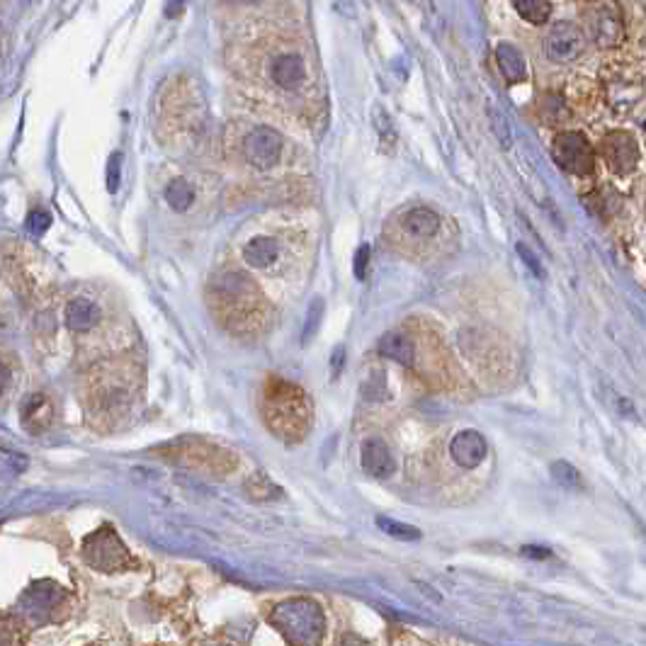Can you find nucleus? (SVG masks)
<instances>
[{"label":"nucleus","mask_w":646,"mask_h":646,"mask_svg":"<svg viewBox=\"0 0 646 646\" xmlns=\"http://www.w3.org/2000/svg\"><path fill=\"white\" fill-rule=\"evenodd\" d=\"M272 627L280 632L282 637L299 646H314L323 639L326 632V617L323 610L309 598H292L285 600L268 617Z\"/></svg>","instance_id":"1"},{"label":"nucleus","mask_w":646,"mask_h":646,"mask_svg":"<svg viewBox=\"0 0 646 646\" xmlns=\"http://www.w3.org/2000/svg\"><path fill=\"white\" fill-rule=\"evenodd\" d=\"M83 557L90 566L105 571V574H115V571L134 566V559L129 557L127 547L122 544V540L112 532L110 527H102L95 535L85 537Z\"/></svg>","instance_id":"2"},{"label":"nucleus","mask_w":646,"mask_h":646,"mask_svg":"<svg viewBox=\"0 0 646 646\" xmlns=\"http://www.w3.org/2000/svg\"><path fill=\"white\" fill-rule=\"evenodd\" d=\"M583 51H586V34L576 22L569 20L554 22L544 37V54L554 64H571L581 59Z\"/></svg>","instance_id":"3"},{"label":"nucleus","mask_w":646,"mask_h":646,"mask_svg":"<svg viewBox=\"0 0 646 646\" xmlns=\"http://www.w3.org/2000/svg\"><path fill=\"white\" fill-rule=\"evenodd\" d=\"M588 25L593 32L595 42L600 47H615L625 34V22H622L620 8L612 0H600L593 8L588 10Z\"/></svg>","instance_id":"4"},{"label":"nucleus","mask_w":646,"mask_h":646,"mask_svg":"<svg viewBox=\"0 0 646 646\" xmlns=\"http://www.w3.org/2000/svg\"><path fill=\"white\" fill-rule=\"evenodd\" d=\"M243 156L255 168H272L282 156V136L270 127H258L243 141Z\"/></svg>","instance_id":"5"},{"label":"nucleus","mask_w":646,"mask_h":646,"mask_svg":"<svg viewBox=\"0 0 646 646\" xmlns=\"http://www.w3.org/2000/svg\"><path fill=\"white\" fill-rule=\"evenodd\" d=\"M554 156H557L561 168L576 173V175H586L593 168V151L588 146L586 136L576 134V132L561 134L554 141Z\"/></svg>","instance_id":"6"},{"label":"nucleus","mask_w":646,"mask_h":646,"mask_svg":"<svg viewBox=\"0 0 646 646\" xmlns=\"http://www.w3.org/2000/svg\"><path fill=\"white\" fill-rule=\"evenodd\" d=\"M450 455L459 467L476 469L486 459V440L476 430H462L452 440Z\"/></svg>","instance_id":"7"},{"label":"nucleus","mask_w":646,"mask_h":646,"mask_svg":"<svg viewBox=\"0 0 646 646\" xmlns=\"http://www.w3.org/2000/svg\"><path fill=\"white\" fill-rule=\"evenodd\" d=\"M59 586H54L51 581H42V583H34L25 595H22V600H20V608L22 612H27L30 617H37V620H42V612H49L56 600H59Z\"/></svg>","instance_id":"8"},{"label":"nucleus","mask_w":646,"mask_h":646,"mask_svg":"<svg viewBox=\"0 0 646 646\" xmlns=\"http://www.w3.org/2000/svg\"><path fill=\"white\" fill-rule=\"evenodd\" d=\"M362 467H365L367 474L377 476V479H387V476L394 474L396 462L391 457L389 447L382 440L372 438V440H367L362 445Z\"/></svg>","instance_id":"9"},{"label":"nucleus","mask_w":646,"mask_h":646,"mask_svg":"<svg viewBox=\"0 0 646 646\" xmlns=\"http://www.w3.org/2000/svg\"><path fill=\"white\" fill-rule=\"evenodd\" d=\"M272 81L285 88V90H294L297 85L304 83L306 78V66L304 61L294 56V54H285V56H277L272 61Z\"/></svg>","instance_id":"10"},{"label":"nucleus","mask_w":646,"mask_h":646,"mask_svg":"<svg viewBox=\"0 0 646 646\" xmlns=\"http://www.w3.org/2000/svg\"><path fill=\"white\" fill-rule=\"evenodd\" d=\"M603 151L617 170H629L637 161V146L629 139V134H612L603 141Z\"/></svg>","instance_id":"11"},{"label":"nucleus","mask_w":646,"mask_h":646,"mask_svg":"<svg viewBox=\"0 0 646 646\" xmlns=\"http://www.w3.org/2000/svg\"><path fill=\"white\" fill-rule=\"evenodd\" d=\"M438 229H440V217L428 207H416L404 217V231L408 236L430 238L438 234Z\"/></svg>","instance_id":"12"},{"label":"nucleus","mask_w":646,"mask_h":646,"mask_svg":"<svg viewBox=\"0 0 646 646\" xmlns=\"http://www.w3.org/2000/svg\"><path fill=\"white\" fill-rule=\"evenodd\" d=\"M51 423V404L44 394H30L22 401V425L30 430H42Z\"/></svg>","instance_id":"13"},{"label":"nucleus","mask_w":646,"mask_h":646,"mask_svg":"<svg viewBox=\"0 0 646 646\" xmlns=\"http://www.w3.org/2000/svg\"><path fill=\"white\" fill-rule=\"evenodd\" d=\"M98 316H100V311H98V306L90 299H73L66 306V326L76 333L90 331L95 321H98Z\"/></svg>","instance_id":"14"},{"label":"nucleus","mask_w":646,"mask_h":646,"mask_svg":"<svg viewBox=\"0 0 646 646\" xmlns=\"http://www.w3.org/2000/svg\"><path fill=\"white\" fill-rule=\"evenodd\" d=\"M496 59H498V66H501L503 76H506L508 83H520V81H525L527 76L525 59H523V54H520L513 44H501V47L496 49Z\"/></svg>","instance_id":"15"},{"label":"nucleus","mask_w":646,"mask_h":646,"mask_svg":"<svg viewBox=\"0 0 646 646\" xmlns=\"http://www.w3.org/2000/svg\"><path fill=\"white\" fill-rule=\"evenodd\" d=\"M379 353L391 357V360L399 362V365H413V355H416L413 343H411L406 336H401V333H387V336H382V340H379Z\"/></svg>","instance_id":"16"},{"label":"nucleus","mask_w":646,"mask_h":646,"mask_svg":"<svg viewBox=\"0 0 646 646\" xmlns=\"http://www.w3.org/2000/svg\"><path fill=\"white\" fill-rule=\"evenodd\" d=\"M277 253H280V246H277V241H272V238H253V241L243 248V258H246L253 268H268V265L277 258Z\"/></svg>","instance_id":"17"},{"label":"nucleus","mask_w":646,"mask_h":646,"mask_svg":"<svg viewBox=\"0 0 646 646\" xmlns=\"http://www.w3.org/2000/svg\"><path fill=\"white\" fill-rule=\"evenodd\" d=\"M515 3V10L520 15L525 17L527 22L532 25H542L549 20V13H552V3L549 0H513Z\"/></svg>","instance_id":"18"},{"label":"nucleus","mask_w":646,"mask_h":646,"mask_svg":"<svg viewBox=\"0 0 646 646\" xmlns=\"http://www.w3.org/2000/svg\"><path fill=\"white\" fill-rule=\"evenodd\" d=\"M166 202L175 209V212H185L192 204V187L187 185L185 180H173L166 187Z\"/></svg>","instance_id":"19"},{"label":"nucleus","mask_w":646,"mask_h":646,"mask_svg":"<svg viewBox=\"0 0 646 646\" xmlns=\"http://www.w3.org/2000/svg\"><path fill=\"white\" fill-rule=\"evenodd\" d=\"M377 527L384 530L387 535L396 537V540H421L418 527L404 525V523H396V520H391V518H377Z\"/></svg>","instance_id":"20"},{"label":"nucleus","mask_w":646,"mask_h":646,"mask_svg":"<svg viewBox=\"0 0 646 646\" xmlns=\"http://www.w3.org/2000/svg\"><path fill=\"white\" fill-rule=\"evenodd\" d=\"M56 501L51 496H47V493H27L25 498L15 501V510L17 515H25V513H37V510L49 508Z\"/></svg>","instance_id":"21"},{"label":"nucleus","mask_w":646,"mask_h":646,"mask_svg":"<svg viewBox=\"0 0 646 646\" xmlns=\"http://www.w3.org/2000/svg\"><path fill=\"white\" fill-rule=\"evenodd\" d=\"M51 226V214L44 212V209H37L27 217V231L32 234V236H42L44 231Z\"/></svg>","instance_id":"22"},{"label":"nucleus","mask_w":646,"mask_h":646,"mask_svg":"<svg viewBox=\"0 0 646 646\" xmlns=\"http://www.w3.org/2000/svg\"><path fill=\"white\" fill-rule=\"evenodd\" d=\"M321 316H323V302L316 297L314 304L309 306V321H306V328H304V340H311V336H314L316 328H319V323H321Z\"/></svg>","instance_id":"23"},{"label":"nucleus","mask_w":646,"mask_h":646,"mask_svg":"<svg viewBox=\"0 0 646 646\" xmlns=\"http://www.w3.org/2000/svg\"><path fill=\"white\" fill-rule=\"evenodd\" d=\"M554 472V479L559 481V484H566V486H576L581 479H578V472L571 464H566V462H557L552 467Z\"/></svg>","instance_id":"24"},{"label":"nucleus","mask_w":646,"mask_h":646,"mask_svg":"<svg viewBox=\"0 0 646 646\" xmlns=\"http://www.w3.org/2000/svg\"><path fill=\"white\" fill-rule=\"evenodd\" d=\"M119 173H122V156L115 153L110 158V166H107V190H110V192H117Z\"/></svg>","instance_id":"25"},{"label":"nucleus","mask_w":646,"mask_h":646,"mask_svg":"<svg viewBox=\"0 0 646 646\" xmlns=\"http://www.w3.org/2000/svg\"><path fill=\"white\" fill-rule=\"evenodd\" d=\"M367 263H370V246H360L355 253V277L362 280L367 275Z\"/></svg>","instance_id":"26"},{"label":"nucleus","mask_w":646,"mask_h":646,"mask_svg":"<svg viewBox=\"0 0 646 646\" xmlns=\"http://www.w3.org/2000/svg\"><path fill=\"white\" fill-rule=\"evenodd\" d=\"M518 253H520V258H523V260H525V265H527V268H530V270L535 272L537 277H542V275H544V270H542V265L537 263V258H535V253H532V251H530V248H527V246H525V243H518Z\"/></svg>","instance_id":"27"},{"label":"nucleus","mask_w":646,"mask_h":646,"mask_svg":"<svg viewBox=\"0 0 646 646\" xmlns=\"http://www.w3.org/2000/svg\"><path fill=\"white\" fill-rule=\"evenodd\" d=\"M5 462L13 464V472H15V474H20V472L27 467V457L25 455H20V452H17V455H13V452H5Z\"/></svg>","instance_id":"28"},{"label":"nucleus","mask_w":646,"mask_h":646,"mask_svg":"<svg viewBox=\"0 0 646 646\" xmlns=\"http://www.w3.org/2000/svg\"><path fill=\"white\" fill-rule=\"evenodd\" d=\"M523 554H525V557H532V559H547V557H549V549H542V547H523Z\"/></svg>","instance_id":"29"}]
</instances>
